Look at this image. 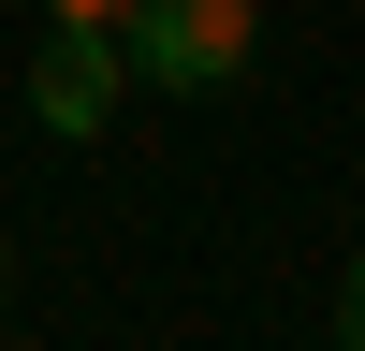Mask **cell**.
I'll use <instances>...</instances> for the list:
<instances>
[{
  "instance_id": "obj_2",
  "label": "cell",
  "mask_w": 365,
  "mask_h": 351,
  "mask_svg": "<svg viewBox=\"0 0 365 351\" xmlns=\"http://www.w3.org/2000/svg\"><path fill=\"white\" fill-rule=\"evenodd\" d=\"M117 88H132V58H117V29H44L29 44V117H44L58 146H88L117 117Z\"/></svg>"
},
{
  "instance_id": "obj_1",
  "label": "cell",
  "mask_w": 365,
  "mask_h": 351,
  "mask_svg": "<svg viewBox=\"0 0 365 351\" xmlns=\"http://www.w3.org/2000/svg\"><path fill=\"white\" fill-rule=\"evenodd\" d=\"M117 58H132V88L205 103V88H234L263 58V0H132L117 15Z\"/></svg>"
},
{
  "instance_id": "obj_4",
  "label": "cell",
  "mask_w": 365,
  "mask_h": 351,
  "mask_svg": "<svg viewBox=\"0 0 365 351\" xmlns=\"http://www.w3.org/2000/svg\"><path fill=\"white\" fill-rule=\"evenodd\" d=\"M336 351H365V263L336 278Z\"/></svg>"
},
{
  "instance_id": "obj_3",
  "label": "cell",
  "mask_w": 365,
  "mask_h": 351,
  "mask_svg": "<svg viewBox=\"0 0 365 351\" xmlns=\"http://www.w3.org/2000/svg\"><path fill=\"white\" fill-rule=\"evenodd\" d=\"M132 0H44V29H117Z\"/></svg>"
}]
</instances>
